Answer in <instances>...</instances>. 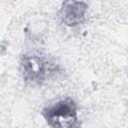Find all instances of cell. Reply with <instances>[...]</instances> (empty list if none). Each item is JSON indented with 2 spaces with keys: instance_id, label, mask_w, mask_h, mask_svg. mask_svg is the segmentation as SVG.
<instances>
[{
  "instance_id": "cell-1",
  "label": "cell",
  "mask_w": 128,
  "mask_h": 128,
  "mask_svg": "<svg viewBox=\"0 0 128 128\" xmlns=\"http://www.w3.org/2000/svg\"><path fill=\"white\" fill-rule=\"evenodd\" d=\"M19 70L27 85L42 86L61 73V66L44 53L30 51L20 57Z\"/></svg>"
},
{
  "instance_id": "cell-2",
  "label": "cell",
  "mask_w": 128,
  "mask_h": 128,
  "mask_svg": "<svg viewBox=\"0 0 128 128\" xmlns=\"http://www.w3.org/2000/svg\"><path fill=\"white\" fill-rule=\"evenodd\" d=\"M40 113L50 128H81L78 104L70 96L45 105Z\"/></svg>"
},
{
  "instance_id": "cell-3",
  "label": "cell",
  "mask_w": 128,
  "mask_h": 128,
  "mask_svg": "<svg viewBox=\"0 0 128 128\" xmlns=\"http://www.w3.org/2000/svg\"><path fill=\"white\" fill-rule=\"evenodd\" d=\"M88 4L83 1H65L59 9L60 21L68 27H76L86 19Z\"/></svg>"
}]
</instances>
